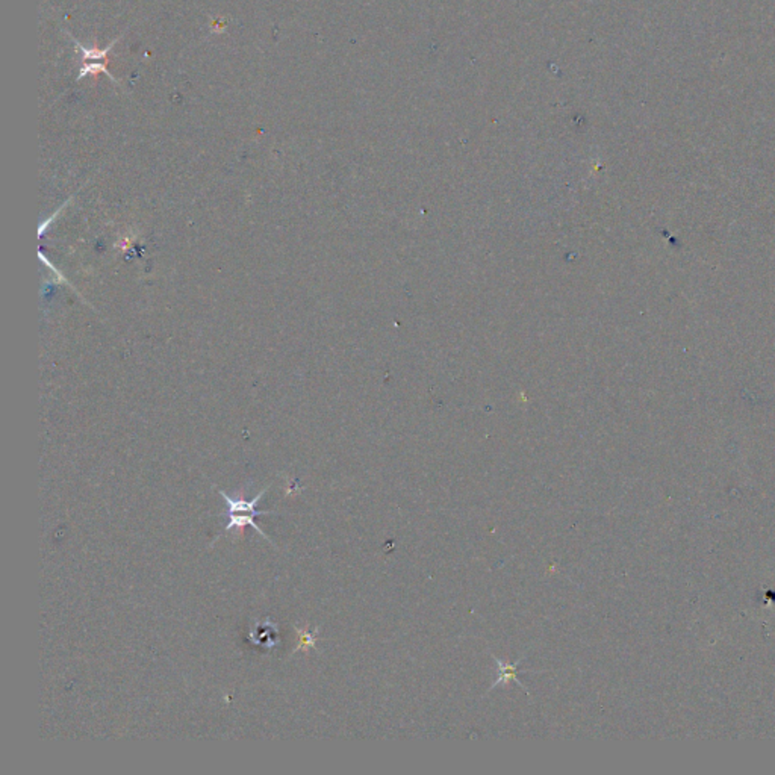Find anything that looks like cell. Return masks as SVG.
Wrapping results in <instances>:
<instances>
[{"label": "cell", "mask_w": 775, "mask_h": 775, "mask_svg": "<svg viewBox=\"0 0 775 775\" xmlns=\"http://www.w3.org/2000/svg\"><path fill=\"white\" fill-rule=\"evenodd\" d=\"M265 492H267V489L261 491L260 494H257L253 500L245 501V500L232 498V497H229L226 494V492L220 491L221 497L225 498V501L227 504V508H226L227 525H226L225 530L229 532V530H232V528H241L244 525H252L255 530L260 533L262 538L268 539V536L261 530V527L255 523V516H264V515H273L274 513V512H260V510H256L257 503L261 501V498L264 497Z\"/></svg>", "instance_id": "obj_1"}, {"label": "cell", "mask_w": 775, "mask_h": 775, "mask_svg": "<svg viewBox=\"0 0 775 775\" xmlns=\"http://www.w3.org/2000/svg\"><path fill=\"white\" fill-rule=\"evenodd\" d=\"M524 657L525 656H523L520 660H516L515 663H508V662H503L501 659H498L496 656H492V659H494L496 665H497V680L491 684L488 694L492 691V689H496L497 686H500V684L504 686V684H508L510 682H515L516 684L521 686L524 689V692L528 694V689L518 679V665L523 662Z\"/></svg>", "instance_id": "obj_2"}, {"label": "cell", "mask_w": 775, "mask_h": 775, "mask_svg": "<svg viewBox=\"0 0 775 775\" xmlns=\"http://www.w3.org/2000/svg\"><path fill=\"white\" fill-rule=\"evenodd\" d=\"M299 647L297 650H309L312 647H315V641H317V633H309L307 630H299Z\"/></svg>", "instance_id": "obj_3"}]
</instances>
